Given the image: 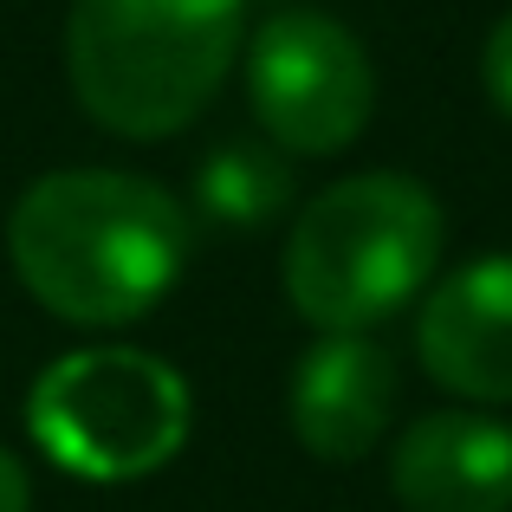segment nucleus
Wrapping results in <instances>:
<instances>
[{
	"label": "nucleus",
	"instance_id": "6",
	"mask_svg": "<svg viewBox=\"0 0 512 512\" xmlns=\"http://www.w3.org/2000/svg\"><path fill=\"white\" fill-rule=\"evenodd\" d=\"M428 376L467 402H512V260H474L448 273L415 325Z\"/></svg>",
	"mask_w": 512,
	"mask_h": 512
},
{
	"label": "nucleus",
	"instance_id": "10",
	"mask_svg": "<svg viewBox=\"0 0 512 512\" xmlns=\"http://www.w3.org/2000/svg\"><path fill=\"white\" fill-rule=\"evenodd\" d=\"M480 78H487V98L512 117V13H500V26L487 33V52H480Z\"/></svg>",
	"mask_w": 512,
	"mask_h": 512
},
{
	"label": "nucleus",
	"instance_id": "3",
	"mask_svg": "<svg viewBox=\"0 0 512 512\" xmlns=\"http://www.w3.org/2000/svg\"><path fill=\"white\" fill-rule=\"evenodd\" d=\"M441 201L415 175H350L299 214L286 247V299L318 331H370L396 318L441 266Z\"/></svg>",
	"mask_w": 512,
	"mask_h": 512
},
{
	"label": "nucleus",
	"instance_id": "8",
	"mask_svg": "<svg viewBox=\"0 0 512 512\" xmlns=\"http://www.w3.org/2000/svg\"><path fill=\"white\" fill-rule=\"evenodd\" d=\"M389 487L409 512H512V428L474 409L422 415L396 441Z\"/></svg>",
	"mask_w": 512,
	"mask_h": 512
},
{
	"label": "nucleus",
	"instance_id": "2",
	"mask_svg": "<svg viewBox=\"0 0 512 512\" xmlns=\"http://www.w3.org/2000/svg\"><path fill=\"white\" fill-rule=\"evenodd\" d=\"M247 0H72V91L117 137H175L221 91Z\"/></svg>",
	"mask_w": 512,
	"mask_h": 512
},
{
	"label": "nucleus",
	"instance_id": "5",
	"mask_svg": "<svg viewBox=\"0 0 512 512\" xmlns=\"http://www.w3.org/2000/svg\"><path fill=\"white\" fill-rule=\"evenodd\" d=\"M247 98L279 150L338 156L376 111V72L350 26L292 7L247 39Z\"/></svg>",
	"mask_w": 512,
	"mask_h": 512
},
{
	"label": "nucleus",
	"instance_id": "9",
	"mask_svg": "<svg viewBox=\"0 0 512 512\" xmlns=\"http://www.w3.org/2000/svg\"><path fill=\"white\" fill-rule=\"evenodd\" d=\"M195 201H201V214L221 221V227H266L273 214H286V201H292V169H286L279 150L234 137V143L201 156Z\"/></svg>",
	"mask_w": 512,
	"mask_h": 512
},
{
	"label": "nucleus",
	"instance_id": "7",
	"mask_svg": "<svg viewBox=\"0 0 512 512\" xmlns=\"http://www.w3.org/2000/svg\"><path fill=\"white\" fill-rule=\"evenodd\" d=\"M396 409V363L363 331H325L292 370V435L305 454L350 467L383 441Z\"/></svg>",
	"mask_w": 512,
	"mask_h": 512
},
{
	"label": "nucleus",
	"instance_id": "4",
	"mask_svg": "<svg viewBox=\"0 0 512 512\" xmlns=\"http://www.w3.org/2000/svg\"><path fill=\"white\" fill-rule=\"evenodd\" d=\"M33 441L78 480H143L188 441V383L150 350H72L26 396Z\"/></svg>",
	"mask_w": 512,
	"mask_h": 512
},
{
	"label": "nucleus",
	"instance_id": "1",
	"mask_svg": "<svg viewBox=\"0 0 512 512\" xmlns=\"http://www.w3.org/2000/svg\"><path fill=\"white\" fill-rule=\"evenodd\" d=\"M188 214L124 169L39 175L7 221L20 286L65 325H130L156 312L188 266Z\"/></svg>",
	"mask_w": 512,
	"mask_h": 512
},
{
	"label": "nucleus",
	"instance_id": "11",
	"mask_svg": "<svg viewBox=\"0 0 512 512\" xmlns=\"http://www.w3.org/2000/svg\"><path fill=\"white\" fill-rule=\"evenodd\" d=\"M0 512H33V480L7 448H0Z\"/></svg>",
	"mask_w": 512,
	"mask_h": 512
}]
</instances>
